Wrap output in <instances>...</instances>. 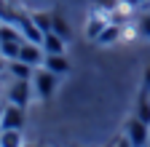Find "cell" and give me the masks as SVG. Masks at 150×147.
Listing matches in <instances>:
<instances>
[{"instance_id":"1","label":"cell","mask_w":150,"mask_h":147,"mask_svg":"<svg viewBox=\"0 0 150 147\" xmlns=\"http://www.w3.org/2000/svg\"><path fill=\"white\" fill-rule=\"evenodd\" d=\"M32 88H35V94L40 99H48L54 94V88H56V72H51L46 67L43 70L35 67V72H32Z\"/></svg>"},{"instance_id":"2","label":"cell","mask_w":150,"mask_h":147,"mask_svg":"<svg viewBox=\"0 0 150 147\" xmlns=\"http://www.w3.org/2000/svg\"><path fill=\"white\" fill-rule=\"evenodd\" d=\"M126 136H129V142L134 144V147H142L147 139H150V123H145L142 118H129L126 120Z\"/></svg>"},{"instance_id":"3","label":"cell","mask_w":150,"mask_h":147,"mask_svg":"<svg viewBox=\"0 0 150 147\" xmlns=\"http://www.w3.org/2000/svg\"><path fill=\"white\" fill-rule=\"evenodd\" d=\"M32 80H22V78H13L11 88H8V102L19 104V107H24L30 104V96H32Z\"/></svg>"},{"instance_id":"4","label":"cell","mask_w":150,"mask_h":147,"mask_svg":"<svg viewBox=\"0 0 150 147\" xmlns=\"http://www.w3.org/2000/svg\"><path fill=\"white\" fill-rule=\"evenodd\" d=\"M16 59H22V62H27V64H32V67H40V64L46 62V51H43L40 43L24 40L22 48H19V56H16Z\"/></svg>"},{"instance_id":"5","label":"cell","mask_w":150,"mask_h":147,"mask_svg":"<svg viewBox=\"0 0 150 147\" xmlns=\"http://www.w3.org/2000/svg\"><path fill=\"white\" fill-rule=\"evenodd\" d=\"M24 107L19 104H6L3 107V120H0V128H24Z\"/></svg>"},{"instance_id":"6","label":"cell","mask_w":150,"mask_h":147,"mask_svg":"<svg viewBox=\"0 0 150 147\" xmlns=\"http://www.w3.org/2000/svg\"><path fill=\"white\" fill-rule=\"evenodd\" d=\"M16 27H19V32L24 35V40H32V43H40L43 46V32L38 30V24L32 22V16H19Z\"/></svg>"},{"instance_id":"7","label":"cell","mask_w":150,"mask_h":147,"mask_svg":"<svg viewBox=\"0 0 150 147\" xmlns=\"http://www.w3.org/2000/svg\"><path fill=\"white\" fill-rule=\"evenodd\" d=\"M43 67L51 70V72H56V75H67V72H70V59L64 56V53H46Z\"/></svg>"},{"instance_id":"8","label":"cell","mask_w":150,"mask_h":147,"mask_svg":"<svg viewBox=\"0 0 150 147\" xmlns=\"http://www.w3.org/2000/svg\"><path fill=\"white\" fill-rule=\"evenodd\" d=\"M8 72H11V78H22V80H32V72L35 67L22 62V59H8Z\"/></svg>"},{"instance_id":"9","label":"cell","mask_w":150,"mask_h":147,"mask_svg":"<svg viewBox=\"0 0 150 147\" xmlns=\"http://www.w3.org/2000/svg\"><path fill=\"white\" fill-rule=\"evenodd\" d=\"M64 43H67V38L56 35L54 30L43 35V51L46 53H64Z\"/></svg>"},{"instance_id":"10","label":"cell","mask_w":150,"mask_h":147,"mask_svg":"<svg viewBox=\"0 0 150 147\" xmlns=\"http://www.w3.org/2000/svg\"><path fill=\"white\" fill-rule=\"evenodd\" d=\"M0 144L3 147L22 144V128H0Z\"/></svg>"},{"instance_id":"11","label":"cell","mask_w":150,"mask_h":147,"mask_svg":"<svg viewBox=\"0 0 150 147\" xmlns=\"http://www.w3.org/2000/svg\"><path fill=\"white\" fill-rule=\"evenodd\" d=\"M51 30L56 32V35H62V38H70V24H67V19H64V13L62 11H56V13H51Z\"/></svg>"},{"instance_id":"12","label":"cell","mask_w":150,"mask_h":147,"mask_svg":"<svg viewBox=\"0 0 150 147\" xmlns=\"http://www.w3.org/2000/svg\"><path fill=\"white\" fill-rule=\"evenodd\" d=\"M118 35H121V30L115 27V24H107L102 32H99V38H97V43L99 46H107V43H115L118 40Z\"/></svg>"},{"instance_id":"13","label":"cell","mask_w":150,"mask_h":147,"mask_svg":"<svg viewBox=\"0 0 150 147\" xmlns=\"http://www.w3.org/2000/svg\"><path fill=\"white\" fill-rule=\"evenodd\" d=\"M107 27V19H102V16H94V19L88 22V30H86V35H88V38L91 40H97L99 38V32Z\"/></svg>"},{"instance_id":"14","label":"cell","mask_w":150,"mask_h":147,"mask_svg":"<svg viewBox=\"0 0 150 147\" xmlns=\"http://www.w3.org/2000/svg\"><path fill=\"white\" fill-rule=\"evenodd\" d=\"M32 22L38 24V30H40L43 35L51 32V13H32Z\"/></svg>"},{"instance_id":"15","label":"cell","mask_w":150,"mask_h":147,"mask_svg":"<svg viewBox=\"0 0 150 147\" xmlns=\"http://www.w3.org/2000/svg\"><path fill=\"white\" fill-rule=\"evenodd\" d=\"M137 118H142L145 123H150V99L147 96H142L139 104H137Z\"/></svg>"},{"instance_id":"16","label":"cell","mask_w":150,"mask_h":147,"mask_svg":"<svg viewBox=\"0 0 150 147\" xmlns=\"http://www.w3.org/2000/svg\"><path fill=\"white\" fill-rule=\"evenodd\" d=\"M139 32L145 38H150V13H142L139 16Z\"/></svg>"},{"instance_id":"17","label":"cell","mask_w":150,"mask_h":147,"mask_svg":"<svg viewBox=\"0 0 150 147\" xmlns=\"http://www.w3.org/2000/svg\"><path fill=\"white\" fill-rule=\"evenodd\" d=\"M6 70H8V59L3 56V53H0V72H6Z\"/></svg>"},{"instance_id":"18","label":"cell","mask_w":150,"mask_h":147,"mask_svg":"<svg viewBox=\"0 0 150 147\" xmlns=\"http://www.w3.org/2000/svg\"><path fill=\"white\" fill-rule=\"evenodd\" d=\"M145 86H147V91H150V67L145 70Z\"/></svg>"},{"instance_id":"19","label":"cell","mask_w":150,"mask_h":147,"mask_svg":"<svg viewBox=\"0 0 150 147\" xmlns=\"http://www.w3.org/2000/svg\"><path fill=\"white\" fill-rule=\"evenodd\" d=\"M0 120H3V104H0Z\"/></svg>"},{"instance_id":"20","label":"cell","mask_w":150,"mask_h":147,"mask_svg":"<svg viewBox=\"0 0 150 147\" xmlns=\"http://www.w3.org/2000/svg\"><path fill=\"white\" fill-rule=\"evenodd\" d=\"M0 24H3V19H0Z\"/></svg>"},{"instance_id":"21","label":"cell","mask_w":150,"mask_h":147,"mask_svg":"<svg viewBox=\"0 0 150 147\" xmlns=\"http://www.w3.org/2000/svg\"><path fill=\"white\" fill-rule=\"evenodd\" d=\"M147 6H150V3H147Z\"/></svg>"}]
</instances>
